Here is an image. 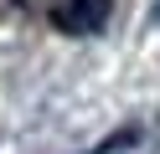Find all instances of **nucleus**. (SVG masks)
<instances>
[{"instance_id": "f257e3e1", "label": "nucleus", "mask_w": 160, "mask_h": 154, "mask_svg": "<svg viewBox=\"0 0 160 154\" xmlns=\"http://www.w3.org/2000/svg\"><path fill=\"white\" fill-rule=\"evenodd\" d=\"M52 26L67 36H98L114 16V0H52Z\"/></svg>"}, {"instance_id": "f03ea898", "label": "nucleus", "mask_w": 160, "mask_h": 154, "mask_svg": "<svg viewBox=\"0 0 160 154\" xmlns=\"http://www.w3.org/2000/svg\"><path fill=\"white\" fill-rule=\"evenodd\" d=\"M5 5H26V0H5Z\"/></svg>"}]
</instances>
